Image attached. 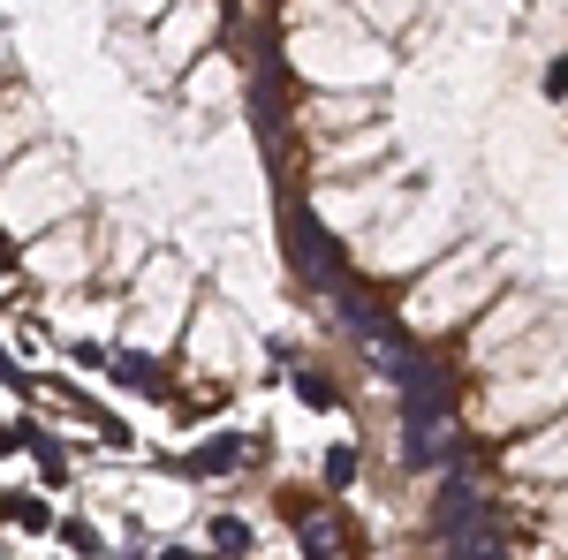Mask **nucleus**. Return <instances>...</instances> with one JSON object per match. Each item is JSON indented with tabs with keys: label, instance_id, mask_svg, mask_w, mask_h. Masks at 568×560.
Instances as JSON below:
<instances>
[{
	"label": "nucleus",
	"instance_id": "obj_1",
	"mask_svg": "<svg viewBox=\"0 0 568 560\" xmlns=\"http://www.w3.org/2000/svg\"><path fill=\"white\" fill-rule=\"evenodd\" d=\"M243 0H0V273L114 334H243L265 288Z\"/></svg>",
	"mask_w": 568,
	"mask_h": 560
}]
</instances>
